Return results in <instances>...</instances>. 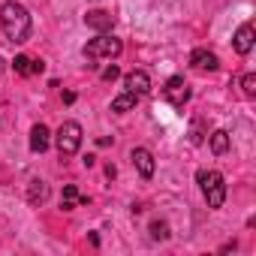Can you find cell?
<instances>
[{
    "label": "cell",
    "mask_w": 256,
    "mask_h": 256,
    "mask_svg": "<svg viewBox=\"0 0 256 256\" xmlns=\"http://www.w3.org/2000/svg\"><path fill=\"white\" fill-rule=\"evenodd\" d=\"M120 76V70H118V64H112V66H106L102 70V82H114Z\"/></svg>",
    "instance_id": "19"
},
{
    "label": "cell",
    "mask_w": 256,
    "mask_h": 256,
    "mask_svg": "<svg viewBox=\"0 0 256 256\" xmlns=\"http://www.w3.org/2000/svg\"><path fill=\"white\" fill-rule=\"evenodd\" d=\"M124 88L130 90V94H136V96H145V94L151 90V76H148L145 70H133V72H126Z\"/></svg>",
    "instance_id": "6"
},
{
    "label": "cell",
    "mask_w": 256,
    "mask_h": 256,
    "mask_svg": "<svg viewBox=\"0 0 256 256\" xmlns=\"http://www.w3.org/2000/svg\"><path fill=\"white\" fill-rule=\"evenodd\" d=\"M148 232H151L154 241H166V238H169V223H166V220H154Z\"/></svg>",
    "instance_id": "17"
},
{
    "label": "cell",
    "mask_w": 256,
    "mask_h": 256,
    "mask_svg": "<svg viewBox=\"0 0 256 256\" xmlns=\"http://www.w3.org/2000/svg\"><path fill=\"white\" fill-rule=\"evenodd\" d=\"M12 66H16L18 76H34V72H42V70H46L42 60H34V58H28V54H18Z\"/></svg>",
    "instance_id": "12"
},
{
    "label": "cell",
    "mask_w": 256,
    "mask_h": 256,
    "mask_svg": "<svg viewBox=\"0 0 256 256\" xmlns=\"http://www.w3.org/2000/svg\"><path fill=\"white\" fill-rule=\"evenodd\" d=\"M84 24H88V28H94L96 34H108V30L114 28V16H112V12H106V10H90V12L84 16Z\"/></svg>",
    "instance_id": "9"
},
{
    "label": "cell",
    "mask_w": 256,
    "mask_h": 256,
    "mask_svg": "<svg viewBox=\"0 0 256 256\" xmlns=\"http://www.w3.org/2000/svg\"><path fill=\"white\" fill-rule=\"evenodd\" d=\"M190 66L199 70V72H214V70L220 66V60H217L214 52H208V48H196V52L190 54Z\"/></svg>",
    "instance_id": "10"
},
{
    "label": "cell",
    "mask_w": 256,
    "mask_h": 256,
    "mask_svg": "<svg viewBox=\"0 0 256 256\" xmlns=\"http://www.w3.org/2000/svg\"><path fill=\"white\" fill-rule=\"evenodd\" d=\"M84 202H88V196H82L76 184H66L64 187V196H60V208L64 211H72L76 205H84Z\"/></svg>",
    "instance_id": "13"
},
{
    "label": "cell",
    "mask_w": 256,
    "mask_h": 256,
    "mask_svg": "<svg viewBox=\"0 0 256 256\" xmlns=\"http://www.w3.org/2000/svg\"><path fill=\"white\" fill-rule=\"evenodd\" d=\"M48 145H52L48 126H46V124H34V130H30V151H34V154H42Z\"/></svg>",
    "instance_id": "11"
},
{
    "label": "cell",
    "mask_w": 256,
    "mask_h": 256,
    "mask_svg": "<svg viewBox=\"0 0 256 256\" xmlns=\"http://www.w3.org/2000/svg\"><path fill=\"white\" fill-rule=\"evenodd\" d=\"M130 160H133V166L139 169V175L142 178H154V154L148 151V148H133L130 151Z\"/></svg>",
    "instance_id": "8"
},
{
    "label": "cell",
    "mask_w": 256,
    "mask_h": 256,
    "mask_svg": "<svg viewBox=\"0 0 256 256\" xmlns=\"http://www.w3.org/2000/svg\"><path fill=\"white\" fill-rule=\"evenodd\" d=\"M82 139H84L82 124H76V120H64V124L58 126V133H54V145H58L60 157H72V154L82 148Z\"/></svg>",
    "instance_id": "4"
},
{
    "label": "cell",
    "mask_w": 256,
    "mask_h": 256,
    "mask_svg": "<svg viewBox=\"0 0 256 256\" xmlns=\"http://www.w3.org/2000/svg\"><path fill=\"white\" fill-rule=\"evenodd\" d=\"M0 76H4V58H0Z\"/></svg>",
    "instance_id": "20"
},
{
    "label": "cell",
    "mask_w": 256,
    "mask_h": 256,
    "mask_svg": "<svg viewBox=\"0 0 256 256\" xmlns=\"http://www.w3.org/2000/svg\"><path fill=\"white\" fill-rule=\"evenodd\" d=\"M163 96H166L175 108H184V102L190 100V84H187L181 76H172V78L166 82V88H163Z\"/></svg>",
    "instance_id": "5"
},
{
    "label": "cell",
    "mask_w": 256,
    "mask_h": 256,
    "mask_svg": "<svg viewBox=\"0 0 256 256\" xmlns=\"http://www.w3.org/2000/svg\"><path fill=\"white\" fill-rule=\"evenodd\" d=\"M253 42H256V30H253V24L247 22V24H241V28L235 30L232 46H235L238 54H250V52H253Z\"/></svg>",
    "instance_id": "7"
},
{
    "label": "cell",
    "mask_w": 256,
    "mask_h": 256,
    "mask_svg": "<svg viewBox=\"0 0 256 256\" xmlns=\"http://www.w3.org/2000/svg\"><path fill=\"white\" fill-rule=\"evenodd\" d=\"M124 52V42L118 40V36H112V34H96L84 48H82V54L88 58V60H112V58H118Z\"/></svg>",
    "instance_id": "2"
},
{
    "label": "cell",
    "mask_w": 256,
    "mask_h": 256,
    "mask_svg": "<svg viewBox=\"0 0 256 256\" xmlns=\"http://www.w3.org/2000/svg\"><path fill=\"white\" fill-rule=\"evenodd\" d=\"M196 181L202 187V196H205L208 208H223V202H226V181H223V175L214 172V169H208V172L202 169L196 175Z\"/></svg>",
    "instance_id": "3"
},
{
    "label": "cell",
    "mask_w": 256,
    "mask_h": 256,
    "mask_svg": "<svg viewBox=\"0 0 256 256\" xmlns=\"http://www.w3.org/2000/svg\"><path fill=\"white\" fill-rule=\"evenodd\" d=\"M46 199H48V184L40 181V178H34V181L28 184V202H30V205H42Z\"/></svg>",
    "instance_id": "14"
},
{
    "label": "cell",
    "mask_w": 256,
    "mask_h": 256,
    "mask_svg": "<svg viewBox=\"0 0 256 256\" xmlns=\"http://www.w3.org/2000/svg\"><path fill=\"white\" fill-rule=\"evenodd\" d=\"M136 102H139V96H136V94L124 90V94H118V96L112 100V112H118V114H124V112H133V108H136Z\"/></svg>",
    "instance_id": "15"
},
{
    "label": "cell",
    "mask_w": 256,
    "mask_h": 256,
    "mask_svg": "<svg viewBox=\"0 0 256 256\" xmlns=\"http://www.w3.org/2000/svg\"><path fill=\"white\" fill-rule=\"evenodd\" d=\"M0 30L10 42H28L30 40V30H34V22H30V12L16 4V0H6L0 6Z\"/></svg>",
    "instance_id": "1"
},
{
    "label": "cell",
    "mask_w": 256,
    "mask_h": 256,
    "mask_svg": "<svg viewBox=\"0 0 256 256\" xmlns=\"http://www.w3.org/2000/svg\"><path fill=\"white\" fill-rule=\"evenodd\" d=\"M208 142H211V151H214V154H217V157H220V154H226V151H229V133H226V130H214V133H211V139H208Z\"/></svg>",
    "instance_id": "16"
},
{
    "label": "cell",
    "mask_w": 256,
    "mask_h": 256,
    "mask_svg": "<svg viewBox=\"0 0 256 256\" xmlns=\"http://www.w3.org/2000/svg\"><path fill=\"white\" fill-rule=\"evenodd\" d=\"M241 90H244V96H250V100L256 96V76H253V72H247V76L241 78Z\"/></svg>",
    "instance_id": "18"
}]
</instances>
